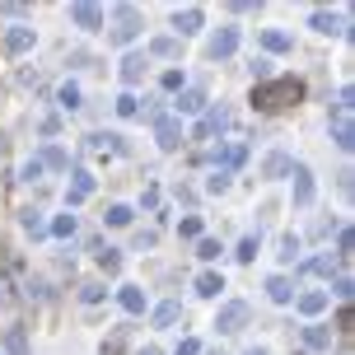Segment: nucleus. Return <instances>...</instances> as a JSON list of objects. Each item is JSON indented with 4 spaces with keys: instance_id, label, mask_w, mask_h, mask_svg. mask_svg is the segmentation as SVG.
<instances>
[{
    "instance_id": "f03ea898",
    "label": "nucleus",
    "mask_w": 355,
    "mask_h": 355,
    "mask_svg": "<svg viewBox=\"0 0 355 355\" xmlns=\"http://www.w3.org/2000/svg\"><path fill=\"white\" fill-rule=\"evenodd\" d=\"M136 33H141V10L136 5H117L112 10V24H107V42L112 47H126Z\"/></svg>"
},
{
    "instance_id": "2f4dec72",
    "label": "nucleus",
    "mask_w": 355,
    "mask_h": 355,
    "mask_svg": "<svg viewBox=\"0 0 355 355\" xmlns=\"http://www.w3.org/2000/svg\"><path fill=\"white\" fill-rule=\"evenodd\" d=\"M112 107H117V117H141V98H136V94H122Z\"/></svg>"
},
{
    "instance_id": "1a4fd4ad",
    "label": "nucleus",
    "mask_w": 355,
    "mask_h": 355,
    "mask_svg": "<svg viewBox=\"0 0 355 355\" xmlns=\"http://www.w3.org/2000/svg\"><path fill=\"white\" fill-rule=\"evenodd\" d=\"M211 159H215V168H220V173H234L239 164L248 159V145H243V141H230V145H220Z\"/></svg>"
},
{
    "instance_id": "79ce46f5",
    "label": "nucleus",
    "mask_w": 355,
    "mask_h": 355,
    "mask_svg": "<svg viewBox=\"0 0 355 355\" xmlns=\"http://www.w3.org/2000/svg\"><path fill=\"white\" fill-rule=\"evenodd\" d=\"M103 295H107V290H103V285H98V281L80 285V300H85V304H98V300H103Z\"/></svg>"
},
{
    "instance_id": "0eeeda50",
    "label": "nucleus",
    "mask_w": 355,
    "mask_h": 355,
    "mask_svg": "<svg viewBox=\"0 0 355 355\" xmlns=\"http://www.w3.org/2000/svg\"><path fill=\"white\" fill-rule=\"evenodd\" d=\"M196 112H206V89H201V85L178 89V98H173V117L182 122V117H196Z\"/></svg>"
},
{
    "instance_id": "ddd939ff",
    "label": "nucleus",
    "mask_w": 355,
    "mask_h": 355,
    "mask_svg": "<svg viewBox=\"0 0 355 355\" xmlns=\"http://www.w3.org/2000/svg\"><path fill=\"white\" fill-rule=\"evenodd\" d=\"M89 196H94V173H89V168H75L71 187H66V206H80V201H89Z\"/></svg>"
},
{
    "instance_id": "6e6552de",
    "label": "nucleus",
    "mask_w": 355,
    "mask_h": 355,
    "mask_svg": "<svg viewBox=\"0 0 355 355\" xmlns=\"http://www.w3.org/2000/svg\"><path fill=\"white\" fill-rule=\"evenodd\" d=\"M234 52H239V28H220V33L206 42V56H211V61H230Z\"/></svg>"
},
{
    "instance_id": "c03bdc74",
    "label": "nucleus",
    "mask_w": 355,
    "mask_h": 355,
    "mask_svg": "<svg viewBox=\"0 0 355 355\" xmlns=\"http://www.w3.org/2000/svg\"><path fill=\"white\" fill-rule=\"evenodd\" d=\"M19 178H24V182H37V178H42V159L33 155V159H28L24 168H19Z\"/></svg>"
},
{
    "instance_id": "a18cd8bd",
    "label": "nucleus",
    "mask_w": 355,
    "mask_h": 355,
    "mask_svg": "<svg viewBox=\"0 0 355 355\" xmlns=\"http://www.w3.org/2000/svg\"><path fill=\"white\" fill-rule=\"evenodd\" d=\"M178 355H201V341H196V337H182V341H178Z\"/></svg>"
},
{
    "instance_id": "7c9ffc66",
    "label": "nucleus",
    "mask_w": 355,
    "mask_h": 355,
    "mask_svg": "<svg viewBox=\"0 0 355 355\" xmlns=\"http://www.w3.org/2000/svg\"><path fill=\"white\" fill-rule=\"evenodd\" d=\"M145 56H178V37H155L145 47Z\"/></svg>"
},
{
    "instance_id": "6ab92c4d",
    "label": "nucleus",
    "mask_w": 355,
    "mask_h": 355,
    "mask_svg": "<svg viewBox=\"0 0 355 355\" xmlns=\"http://www.w3.org/2000/svg\"><path fill=\"white\" fill-rule=\"evenodd\" d=\"M290 168H295V159H290L285 150H271V155L262 159V173L266 178H290Z\"/></svg>"
},
{
    "instance_id": "49530a36",
    "label": "nucleus",
    "mask_w": 355,
    "mask_h": 355,
    "mask_svg": "<svg viewBox=\"0 0 355 355\" xmlns=\"http://www.w3.org/2000/svg\"><path fill=\"white\" fill-rule=\"evenodd\" d=\"M141 206H145V211H155V206H159V187H145V196H141Z\"/></svg>"
},
{
    "instance_id": "c9c22d12",
    "label": "nucleus",
    "mask_w": 355,
    "mask_h": 355,
    "mask_svg": "<svg viewBox=\"0 0 355 355\" xmlns=\"http://www.w3.org/2000/svg\"><path fill=\"white\" fill-rule=\"evenodd\" d=\"M351 243H355L351 225H341V230H337V252H332V257H351Z\"/></svg>"
},
{
    "instance_id": "412c9836",
    "label": "nucleus",
    "mask_w": 355,
    "mask_h": 355,
    "mask_svg": "<svg viewBox=\"0 0 355 355\" xmlns=\"http://www.w3.org/2000/svg\"><path fill=\"white\" fill-rule=\"evenodd\" d=\"M37 159H42V168H56V173H66V168H71V155H66L61 145H42V155H37Z\"/></svg>"
},
{
    "instance_id": "423d86ee",
    "label": "nucleus",
    "mask_w": 355,
    "mask_h": 355,
    "mask_svg": "<svg viewBox=\"0 0 355 355\" xmlns=\"http://www.w3.org/2000/svg\"><path fill=\"white\" fill-rule=\"evenodd\" d=\"M103 5H94V0H75L71 5V24L75 28H85V33H98L103 28Z\"/></svg>"
},
{
    "instance_id": "4be33fe9",
    "label": "nucleus",
    "mask_w": 355,
    "mask_h": 355,
    "mask_svg": "<svg viewBox=\"0 0 355 355\" xmlns=\"http://www.w3.org/2000/svg\"><path fill=\"white\" fill-rule=\"evenodd\" d=\"M220 290H225V276H220V271H201V276H196V295H201V300H215Z\"/></svg>"
},
{
    "instance_id": "473e14b6",
    "label": "nucleus",
    "mask_w": 355,
    "mask_h": 355,
    "mask_svg": "<svg viewBox=\"0 0 355 355\" xmlns=\"http://www.w3.org/2000/svg\"><path fill=\"white\" fill-rule=\"evenodd\" d=\"M220 243H215V239H196V257H201V262H215V257H220Z\"/></svg>"
},
{
    "instance_id": "37998d69",
    "label": "nucleus",
    "mask_w": 355,
    "mask_h": 355,
    "mask_svg": "<svg viewBox=\"0 0 355 355\" xmlns=\"http://www.w3.org/2000/svg\"><path fill=\"white\" fill-rule=\"evenodd\" d=\"M248 71H252V80H257V85H266V80H271V61H266V56H257Z\"/></svg>"
},
{
    "instance_id": "de8ad7c7",
    "label": "nucleus",
    "mask_w": 355,
    "mask_h": 355,
    "mask_svg": "<svg viewBox=\"0 0 355 355\" xmlns=\"http://www.w3.org/2000/svg\"><path fill=\"white\" fill-rule=\"evenodd\" d=\"M159 85H164V89H182V71H164Z\"/></svg>"
},
{
    "instance_id": "09e8293b",
    "label": "nucleus",
    "mask_w": 355,
    "mask_h": 355,
    "mask_svg": "<svg viewBox=\"0 0 355 355\" xmlns=\"http://www.w3.org/2000/svg\"><path fill=\"white\" fill-rule=\"evenodd\" d=\"M243 355H271V351H266V346H252V351H243Z\"/></svg>"
},
{
    "instance_id": "a211bd4d",
    "label": "nucleus",
    "mask_w": 355,
    "mask_h": 355,
    "mask_svg": "<svg viewBox=\"0 0 355 355\" xmlns=\"http://www.w3.org/2000/svg\"><path fill=\"white\" fill-rule=\"evenodd\" d=\"M266 300L271 304H295V281H290V276H271V281H266Z\"/></svg>"
},
{
    "instance_id": "f257e3e1",
    "label": "nucleus",
    "mask_w": 355,
    "mask_h": 355,
    "mask_svg": "<svg viewBox=\"0 0 355 355\" xmlns=\"http://www.w3.org/2000/svg\"><path fill=\"white\" fill-rule=\"evenodd\" d=\"M304 98V80L300 75H271L266 85H252V107L257 112H281V107Z\"/></svg>"
},
{
    "instance_id": "20e7f679",
    "label": "nucleus",
    "mask_w": 355,
    "mask_h": 355,
    "mask_svg": "<svg viewBox=\"0 0 355 355\" xmlns=\"http://www.w3.org/2000/svg\"><path fill=\"white\" fill-rule=\"evenodd\" d=\"M248 313H252V309L243 300H225V304H220V313H215V327H220L225 337H234V332L248 327Z\"/></svg>"
},
{
    "instance_id": "b1692460",
    "label": "nucleus",
    "mask_w": 355,
    "mask_h": 355,
    "mask_svg": "<svg viewBox=\"0 0 355 355\" xmlns=\"http://www.w3.org/2000/svg\"><path fill=\"white\" fill-rule=\"evenodd\" d=\"M117 304H122L126 313H145V295H141V285H122V290H117Z\"/></svg>"
},
{
    "instance_id": "a19ab883",
    "label": "nucleus",
    "mask_w": 355,
    "mask_h": 355,
    "mask_svg": "<svg viewBox=\"0 0 355 355\" xmlns=\"http://www.w3.org/2000/svg\"><path fill=\"white\" fill-rule=\"evenodd\" d=\"M234 257H239V262H252V257H257V234H248V239L239 243V252H234Z\"/></svg>"
},
{
    "instance_id": "f704fd0d",
    "label": "nucleus",
    "mask_w": 355,
    "mask_h": 355,
    "mask_svg": "<svg viewBox=\"0 0 355 355\" xmlns=\"http://www.w3.org/2000/svg\"><path fill=\"white\" fill-rule=\"evenodd\" d=\"M332 295H337V300H351V295H355V285H351V276H346V271H337V281H332ZM332 295H327V300H332Z\"/></svg>"
},
{
    "instance_id": "9b49d317",
    "label": "nucleus",
    "mask_w": 355,
    "mask_h": 355,
    "mask_svg": "<svg viewBox=\"0 0 355 355\" xmlns=\"http://www.w3.org/2000/svg\"><path fill=\"white\" fill-rule=\"evenodd\" d=\"M33 42H37V33L28 28V24H15V28H5V52H10V56L33 52Z\"/></svg>"
},
{
    "instance_id": "a878e982",
    "label": "nucleus",
    "mask_w": 355,
    "mask_h": 355,
    "mask_svg": "<svg viewBox=\"0 0 355 355\" xmlns=\"http://www.w3.org/2000/svg\"><path fill=\"white\" fill-rule=\"evenodd\" d=\"M150 318H155V327H173V322L182 318V304H178V300H164L159 309L150 313Z\"/></svg>"
},
{
    "instance_id": "2eb2a0df",
    "label": "nucleus",
    "mask_w": 355,
    "mask_h": 355,
    "mask_svg": "<svg viewBox=\"0 0 355 355\" xmlns=\"http://www.w3.org/2000/svg\"><path fill=\"white\" fill-rule=\"evenodd\" d=\"M309 28H318V33H346V15L341 10H313Z\"/></svg>"
},
{
    "instance_id": "c85d7f7f",
    "label": "nucleus",
    "mask_w": 355,
    "mask_h": 355,
    "mask_svg": "<svg viewBox=\"0 0 355 355\" xmlns=\"http://www.w3.org/2000/svg\"><path fill=\"white\" fill-rule=\"evenodd\" d=\"M80 98H85V94H80V85H75V80H66V85L56 89V103L66 107V112H75V107H80Z\"/></svg>"
},
{
    "instance_id": "f3484780",
    "label": "nucleus",
    "mask_w": 355,
    "mask_h": 355,
    "mask_svg": "<svg viewBox=\"0 0 355 355\" xmlns=\"http://www.w3.org/2000/svg\"><path fill=\"white\" fill-rule=\"evenodd\" d=\"M337 271V257L332 252H318V257H304L300 262V276H332Z\"/></svg>"
},
{
    "instance_id": "f8f14e48",
    "label": "nucleus",
    "mask_w": 355,
    "mask_h": 355,
    "mask_svg": "<svg viewBox=\"0 0 355 355\" xmlns=\"http://www.w3.org/2000/svg\"><path fill=\"white\" fill-rule=\"evenodd\" d=\"M201 24H206V15H201L196 5H187V10H173V37H192V33H201Z\"/></svg>"
},
{
    "instance_id": "3c124183",
    "label": "nucleus",
    "mask_w": 355,
    "mask_h": 355,
    "mask_svg": "<svg viewBox=\"0 0 355 355\" xmlns=\"http://www.w3.org/2000/svg\"><path fill=\"white\" fill-rule=\"evenodd\" d=\"M201 355H225V351H201Z\"/></svg>"
},
{
    "instance_id": "7ed1b4c3",
    "label": "nucleus",
    "mask_w": 355,
    "mask_h": 355,
    "mask_svg": "<svg viewBox=\"0 0 355 355\" xmlns=\"http://www.w3.org/2000/svg\"><path fill=\"white\" fill-rule=\"evenodd\" d=\"M290 196H295V211H309V206H313L318 187H313V168H309V164H295V168H290Z\"/></svg>"
},
{
    "instance_id": "9d476101",
    "label": "nucleus",
    "mask_w": 355,
    "mask_h": 355,
    "mask_svg": "<svg viewBox=\"0 0 355 355\" xmlns=\"http://www.w3.org/2000/svg\"><path fill=\"white\" fill-rule=\"evenodd\" d=\"M155 141H159L164 155H173L178 145H182V122H178V117H159V122H155Z\"/></svg>"
},
{
    "instance_id": "e433bc0d",
    "label": "nucleus",
    "mask_w": 355,
    "mask_h": 355,
    "mask_svg": "<svg viewBox=\"0 0 355 355\" xmlns=\"http://www.w3.org/2000/svg\"><path fill=\"white\" fill-rule=\"evenodd\" d=\"M98 266H103V271H117V266H122V252L117 248H98Z\"/></svg>"
},
{
    "instance_id": "c756f323",
    "label": "nucleus",
    "mask_w": 355,
    "mask_h": 355,
    "mask_svg": "<svg viewBox=\"0 0 355 355\" xmlns=\"http://www.w3.org/2000/svg\"><path fill=\"white\" fill-rule=\"evenodd\" d=\"M107 225H112V230H126V225H131V220H136V211H131V206H122V201H117V206H107V215H103Z\"/></svg>"
},
{
    "instance_id": "393cba45",
    "label": "nucleus",
    "mask_w": 355,
    "mask_h": 355,
    "mask_svg": "<svg viewBox=\"0 0 355 355\" xmlns=\"http://www.w3.org/2000/svg\"><path fill=\"white\" fill-rule=\"evenodd\" d=\"M19 225H24L28 239H42V234H47V220H42V211H33V206H28V211H19Z\"/></svg>"
},
{
    "instance_id": "dca6fc26",
    "label": "nucleus",
    "mask_w": 355,
    "mask_h": 355,
    "mask_svg": "<svg viewBox=\"0 0 355 355\" xmlns=\"http://www.w3.org/2000/svg\"><path fill=\"white\" fill-rule=\"evenodd\" d=\"M145 66H150V56H145V52H126L122 56V85H141Z\"/></svg>"
},
{
    "instance_id": "58836bf2",
    "label": "nucleus",
    "mask_w": 355,
    "mask_h": 355,
    "mask_svg": "<svg viewBox=\"0 0 355 355\" xmlns=\"http://www.w3.org/2000/svg\"><path fill=\"white\" fill-rule=\"evenodd\" d=\"M295 257H300V239L285 234V239H281V262H295Z\"/></svg>"
},
{
    "instance_id": "72a5a7b5",
    "label": "nucleus",
    "mask_w": 355,
    "mask_h": 355,
    "mask_svg": "<svg viewBox=\"0 0 355 355\" xmlns=\"http://www.w3.org/2000/svg\"><path fill=\"white\" fill-rule=\"evenodd\" d=\"M230 182H234V173H220V168H215V173L206 178V192L220 196V192H230Z\"/></svg>"
},
{
    "instance_id": "aec40b11",
    "label": "nucleus",
    "mask_w": 355,
    "mask_h": 355,
    "mask_svg": "<svg viewBox=\"0 0 355 355\" xmlns=\"http://www.w3.org/2000/svg\"><path fill=\"white\" fill-rule=\"evenodd\" d=\"M295 304H300V313H304V318H318L322 309H327V290H309V295H300Z\"/></svg>"
},
{
    "instance_id": "39448f33",
    "label": "nucleus",
    "mask_w": 355,
    "mask_h": 355,
    "mask_svg": "<svg viewBox=\"0 0 355 355\" xmlns=\"http://www.w3.org/2000/svg\"><path fill=\"white\" fill-rule=\"evenodd\" d=\"M225 126H230V107H206V112H201V122H196V131H192V141L206 145V141H215Z\"/></svg>"
},
{
    "instance_id": "5701e85b",
    "label": "nucleus",
    "mask_w": 355,
    "mask_h": 355,
    "mask_svg": "<svg viewBox=\"0 0 355 355\" xmlns=\"http://www.w3.org/2000/svg\"><path fill=\"white\" fill-rule=\"evenodd\" d=\"M262 47H266V52H290L295 37L285 33V28H262Z\"/></svg>"
},
{
    "instance_id": "4c0bfd02",
    "label": "nucleus",
    "mask_w": 355,
    "mask_h": 355,
    "mask_svg": "<svg viewBox=\"0 0 355 355\" xmlns=\"http://www.w3.org/2000/svg\"><path fill=\"white\" fill-rule=\"evenodd\" d=\"M5 346H10V355H28V341H24V332H19V327H10Z\"/></svg>"
},
{
    "instance_id": "bb28decb",
    "label": "nucleus",
    "mask_w": 355,
    "mask_h": 355,
    "mask_svg": "<svg viewBox=\"0 0 355 355\" xmlns=\"http://www.w3.org/2000/svg\"><path fill=\"white\" fill-rule=\"evenodd\" d=\"M304 346H309V351H327V346H332V332L318 327V322H309V327H304Z\"/></svg>"
},
{
    "instance_id": "ea45409f",
    "label": "nucleus",
    "mask_w": 355,
    "mask_h": 355,
    "mask_svg": "<svg viewBox=\"0 0 355 355\" xmlns=\"http://www.w3.org/2000/svg\"><path fill=\"white\" fill-rule=\"evenodd\" d=\"M178 234H182V239H201V220H196V215H182Z\"/></svg>"
},
{
    "instance_id": "4468645a",
    "label": "nucleus",
    "mask_w": 355,
    "mask_h": 355,
    "mask_svg": "<svg viewBox=\"0 0 355 355\" xmlns=\"http://www.w3.org/2000/svg\"><path fill=\"white\" fill-rule=\"evenodd\" d=\"M332 141H337V150H346V155L355 150V122H351V112H332Z\"/></svg>"
},
{
    "instance_id": "8fccbe9b",
    "label": "nucleus",
    "mask_w": 355,
    "mask_h": 355,
    "mask_svg": "<svg viewBox=\"0 0 355 355\" xmlns=\"http://www.w3.org/2000/svg\"><path fill=\"white\" fill-rule=\"evenodd\" d=\"M141 355H164V351H159V346H145V351H141Z\"/></svg>"
},
{
    "instance_id": "cd10ccee",
    "label": "nucleus",
    "mask_w": 355,
    "mask_h": 355,
    "mask_svg": "<svg viewBox=\"0 0 355 355\" xmlns=\"http://www.w3.org/2000/svg\"><path fill=\"white\" fill-rule=\"evenodd\" d=\"M75 230H80V220H75L71 211H66V215H56L52 225H47V234H52V239H75Z\"/></svg>"
}]
</instances>
